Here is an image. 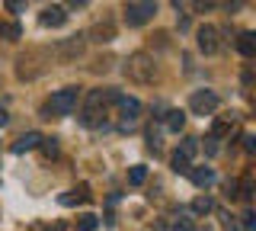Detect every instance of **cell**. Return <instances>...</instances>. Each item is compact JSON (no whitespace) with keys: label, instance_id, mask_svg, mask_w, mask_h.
<instances>
[{"label":"cell","instance_id":"29","mask_svg":"<svg viewBox=\"0 0 256 231\" xmlns=\"http://www.w3.org/2000/svg\"><path fill=\"white\" fill-rule=\"evenodd\" d=\"M224 228H228V231H244V228H240V225H237V221H230V218H228V221H224Z\"/></svg>","mask_w":256,"mask_h":231},{"label":"cell","instance_id":"17","mask_svg":"<svg viewBox=\"0 0 256 231\" xmlns=\"http://www.w3.org/2000/svg\"><path fill=\"white\" fill-rule=\"evenodd\" d=\"M166 125H170V132H180L182 125H186V116H182L180 109H173V113H166Z\"/></svg>","mask_w":256,"mask_h":231},{"label":"cell","instance_id":"7","mask_svg":"<svg viewBox=\"0 0 256 231\" xmlns=\"http://www.w3.org/2000/svg\"><path fill=\"white\" fill-rule=\"evenodd\" d=\"M198 49H202L205 55H214V52L221 49L218 29H214V26H202V29H198Z\"/></svg>","mask_w":256,"mask_h":231},{"label":"cell","instance_id":"16","mask_svg":"<svg viewBox=\"0 0 256 231\" xmlns=\"http://www.w3.org/2000/svg\"><path fill=\"white\" fill-rule=\"evenodd\" d=\"M212 209H214V202L208 196H196V199H192V212H196V215H208Z\"/></svg>","mask_w":256,"mask_h":231},{"label":"cell","instance_id":"2","mask_svg":"<svg viewBox=\"0 0 256 231\" xmlns=\"http://www.w3.org/2000/svg\"><path fill=\"white\" fill-rule=\"evenodd\" d=\"M77 100H80V87H64V90H58L52 100L45 103V109L42 113L48 116V119H61V116H70L77 109Z\"/></svg>","mask_w":256,"mask_h":231},{"label":"cell","instance_id":"18","mask_svg":"<svg viewBox=\"0 0 256 231\" xmlns=\"http://www.w3.org/2000/svg\"><path fill=\"white\" fill-rule=\"evenodd\" d=\"M170 164H173V170H176V173H189V170H192V167H189V161L180 154V151H176V154L170 157Z\"/></svg>","mask_w":256,"mask_h":231},{"label":"cell","instance_id":"10","mask_svg":"<svg viewBox=\"0 0 256 231\" xmlns=\"http://www.w3.org/2000/svg\"><path fill=\"white\" fill-rule=\"evenodd\" d=\"M64 20H68V10H64V7H45L42 17H38L42 26H61Z\"/></svg>","mask_w":256,"mask_h":231},{"label":"cell","instance_id":"26","mask_svg":"<svg viewBox=\"0 0 256 231\" xmlns=\"http://www.w3.org/2000/svg\"><path fill=\"white\" fill-rule=\"evenodd\" d=\"M240 228H253V212H250V209L244 212V225H240Z\"/></svg>","mask_w":256,"mask_h":231},{"label":"cell","instance_id":"6","mask_svg":"<svg viewBox=\"0 0 256 231\" xmlns=\"http://www.w3.org/2000/svg\"><path fill=\"white\" fill-rule=\"evenodd\" d=\"M38 52H29V55H20L16 58V74L22 77V81H32L36 74H42V65H36Z\"/></svg>","mask_w":256,"mask_h":231},{"label":"cell","instance_id":"4","mask_svg":"<svg viewBox=\"0 0 256 231\" xmlns=\"http://www.w3.org/2000/svg\"><path fill=\"white\" fill-rule=\"evenodd\" d=\"M189 109L196 116H212L214 109H218V93H212V90H196L192 93V100H189Z\"/></svg>","mask_w":256,"mask_h":231},{"label":"cell","instance_id":"23","mask_svg":"<svg viewBox=\"0 0 256 231\" xmlns=\"http://www.w3.org/2000/svg\"><path fill=\"white\" fill-rule=\"evenodd\" d=\"M0 36H6V39H20V26H16V23H10V26H0Z\"/></svg>","mask_w":256,"mask_h":231},{"label":"cell","instance_id":"3","mask_svg":"<svg viewBox=\"0 0 256 231\" xmlns=\"http://www.w3.org/2000/svg\"><path fill=\"white\" fill-rule=\"evenodd\" d=\"M86 49V39L84 36H68V39H61L58 45H54V61H61V65H70V61H77L80 55H84Z\"/></svg>","mask_w":256,"mask_h":231},{"label":"cell","instance_id":"8","mask_svg":"<svg viewBox=\"0 0 256 231\" xmlns=\"http://www.w3.org/2000/svg\"><path fill=\"white\" fill-rule=\"evenodd\" d=\"M86 42H112V39H116V26H112V23H96V26H90V33L84 36Z\"/></svg>","mask_w":256,"mask_h":231},{"label":"cell","instance_id":"19","mask_svg":"<svg viewBox=\"0 0 256 231\" xmlns=\"http://www.w3.org/2000/svg\"><path fill=\"white\" fill-rule=\"evenodd\" d=\"M196 151H198V138H182V148H180V154L186 157V161H189L192 154H196Z\"/></svg>","mask_w":256,"mask_h":231},{"label":"cell","instance_id":"27","mask_svg":"<svg viewBox=\"0 0 256 231\" xmlns=\"http://www.w3.org/2000/svg\"><path fill=\"white\" fill-rule=\"evenodd\" d=\"M244 148L246 151H256V138H253V135H246V138H244Z\"/></svg>","mask_w":256,"mask_h":231},{"label":"cell","instance_id":"5","mask_svg":"<svg viewBox=\"0 0 256 231\" xmlns=\"http://www.w3.org/2000/svg\"><path fill=\"white\" fill-rule=\"evenodd\" d=\"M157 4H125V23L128 26H144L148 20H154Z\"/></svg>","mask_w":256,"mask_h":231},{"label":"cell","instance_id":"22","mask_svg":"<svg viewBox=\"0 0 256 231\" xmlns=\"http://www.w3.org/2000/svg\"><path fill=\"white\" fill-rule=\"evenodd\" d=\"M228 132H230V122H228V119H218V122H214V129H212V138H224Z\"/></svg>","mask_w":256,"mask_h":231},{"label":"cell","instance_id":"31","mask_svg":"<svg viewBox=\"0 0 256 231\" xmlns=\"http://www.w3.org/2000/svg\"><path fill=\"white\" fill-rule=\"evenodd\" d=\"M202 231H212V228H208V225H205V228H202Z\"/></svg>","mask_w":256,"mask_h":231},{"label":"cell","instance_id":"21","mask_svg":"<svg viewBox=\"0 0 256 231\" xmlns=\"http://www.w3.org/2000/svg\"><path fill=\"white\" fill-rule=\"evenodd\" d=\"M38 148H42L45 157H58V141H54V138H42V145H38Z\"/></svg>","mask_w":256,"mask_h":231},{"label":"cell","instance_id":"11","mask_svg":"<svg viewBox=\"0 0 256 231\" xmlns=\"http://www.w3.org/2000/svg\"><path fill=\"white\" fill-rule=\"evenodd\" d=\"M118 109H122L125 125H132L134 119H138V113H141V103L134 100V97H122V100H118Z\"/></svg>","mask_w":256,"mask_h":231},{"label":"cell","instance_id":"28","mask_svg":"<svg viewBox=\"0 0 256 231\" xmlns=\"http://www.w3.org/2000/svg\"><path fill=\"white\" fill-rule=\"evenodd\" d=\"M205 151H208V154H214V151H218V145H214V138H208V141H205Z\"/></svg>","mask_w":256,"mask_h":231},{"label":"cell","instance_id":"1","mask_svg":"<svg viewBox=\"0 0 256 231\" xmlns=\"http://www.w3.org/2000/svg\"><path fill=\"white\" fill-rule=\"evenodd\" d=\"M125 74L132 77L134 84H150L157 77V65L148 52H134V55H128V61H125Z\"/></svg>","mask_w":256,"mask_h":231},{"label":"cell","instance_id":"24","mask_svg":"<svg viewBox=\"0 0 256 231\" xmlns=\"http://www.w3.org/2000/svg\"><path fill=\"white\" fill-rule=\"evenodd\" d=\"M170 231H196V228H192V221L189 218H180V221H173V228Z\"/></svg>","mask_w":256,"mask_h":231},{"label":"cell","instance_id":"20","mask_svg":"<svg viewBox=\"0 0 256 231\" xmlns=\"http://www.w3.org/2000/svg\"><path fill=\"white\" fill-rule=\"evenodd\" d=\"M96 215H80V221H77V231H96Z\"/></svg>","mask_w":256,"mask_h":231},{"label":"cell","instance_id":"30","mask_svg":"<svg viewBox=\"0 0 256 231\" xmlns=\"http://www.w3.org/2000/svg\"><path fill=\"white\" fill-rule=\"evenodd\" d=\"M6 119H10V116H6V109L0 106V125H6Z\"/></svg>","mask_w":256,"mask_h":231},{"label":"cell","instance_id":"14","mask_svg":"<svg viewBox=\"0 0 256 231\" xmlns=\"http://www.w3.org/2000/svg\"><path fill=\"white\" fill-rule=\"evenodd\" d=\"M237 49H240L244 58H253V55H256V36L253 33H240L237 36Z\"/></svg>","mask_w":256,"mask_h":231},{"label":"cell","instance_id":"13","mask_svg":"<svg viewBox=\"0 0 256 231\" xmlns=\"http://www.w3.org/2000/svg\"><path fill=\"white\" fill-rule=\"evenodd\" d=\"M189 177H192V183H196L198 189H208L214 183V170H208V167H196V170H189Z\"/></svg>","mask_w":256,"mask_h":231},{"label":"cell","instance_id":"15","mask_svg":"<svg viewBox=\"0 0 256 231\" xmlns=\"http://www.w3.org/2000/svg\"><path fill=\"white\" fill-rule=\"evenodd\" d=\"M144 180H148V167H144V164H134L132 170H128V183H132V186H141Z\"/></svg>","mask_w":256,"mask_h":231},{"label":"cell","instance_id":"9","mask_svg":"<svg viewBox=\"0 0 256 231\" xmlns=\"http://www.w3.org/2000/svg\"><path fill=\"white\" fill-rule=\"evenodd\" d=\"M61 205H77V202H90V186L86 183H80V186H74L70 193H64L61 199H58Z\"/></svg>","mask_w":256,"mask_h":231},{"label":"cell","instance_id":"25","mask_svg":"<svg viewBox=\"0 0 256 231\" xmlns=\"http://www.w3.org/2000/svg\"><path fill=\"white\" fill-rule=\"evenodd\" d=\"M112 68V58H96L93 61V71H109Z\"/></svg>","mask_w":256,"mask_h":231},{"label":"cell","instance_id":"12","mask_svg":"<svg viewBox=\"0 0 256 231\" xmlns=\"http://www.w3.org/2000/svg\"><path fill=\"white\" fill-rule=\"evenodd\" d=\"M38 145H42V135H38V132H26V135H22V138L13 145V154H26V151L38 148Z\"/></svg>","mask_w":256,"mask_h":231}]
</instances>
